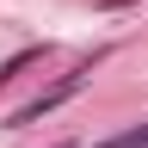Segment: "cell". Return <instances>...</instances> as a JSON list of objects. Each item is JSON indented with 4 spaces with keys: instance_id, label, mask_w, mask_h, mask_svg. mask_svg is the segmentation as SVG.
I'll return each instance as SVG.
<instances>
[{
    "instance_id": "cell-1",
    "label": "cell",
    "mask_w": 148,
    "mask_h": 148,
    "mask_svg": "<svg viewBox=\"0 0 148 148\" xmlns=\"http://www.w3.org/2000/svg\"><path fill=\"white\" fill-rule=\"evenodd\" d=\"M92 62H99V56H92ZM92 62H80V68H74V74H62V80H56L49 92H37V99H31V105H18V111H12V117H6V123H12V130H25V123H37V117H49V111H56V105H62V99H74V92H80V86H86V74H92Z\"/></svg>"
},
{
    "instance_id": "cell-3",
    "label": "cell",
    "mask_w": 148,
    "mask_h": 148,
    "mask_svg": "<svg viewBox=\"0 0 148 148\" xmlns=\"http://www.w3.org/2000/svg\"><path fill=\"white\" fill-rule=\"evenodd\" d=\"M31 62H43V49H18V56H12V62H0V86H6V80H12V74H25Z\"/></svg>"
},
{
    "instance_id": "cell-2",
    "label": "cell",
    "mask_w": 148,
    "mask_h": 148,
    "mask_svg": "<svg viewBox=\"0 0 148 148\" xmlns=\"http://www.w3.org/2000/svg\"><path fill=\"white\" fill-rule=\"evenodd\" d=\"M92 148H148V123H136V130H117V136H105V142H92Z\"/></svg>"
}]
</instances>
